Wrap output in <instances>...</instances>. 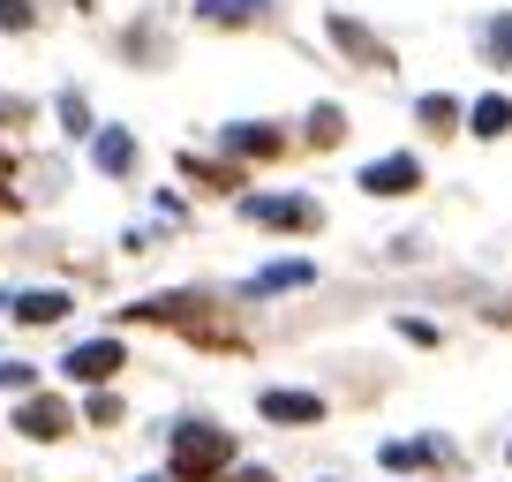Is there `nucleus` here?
I'll use <instances>...</instances> for the list:
<instances>
[{
  "instance_id": "obj_1",
  "label": "nucleus",
  "mask_w": 512,
  "mask_h": 482,
  "mask_svg": "<svg viewBox=\"0 0 512 482\" xmlns=\"http://www.w3.org/2000/svg\"><path fill=\"white\" fill-rule=\"evenodd\" d=\"M226 467H234V437L211 430V422H181L174 445H166V475L174 482H211V475H226Z\"/></svg>"
},
{
  "instance_id": "obj_2",
  "label": "nucleus",
  "mask_w": 512,
  "mask_h": 482,
  "mask_svg": "<svg viewBox=\"0 0 512 482\" xmlns=\"http://www.w3.org/2000/svg\"><path fill=\"white\" fill-rule=\"evenodd\" d=\"M128 354H121V339H83V347H68V362L61 370L76 377V385H106L113 370H121Z\"/></svg>"
},
{
  "instance_id": "obj_3",
  "label": "nucleus",
  "mask_w": 512,
  "mask_h": 482,
  "mask_svg": "<svg viewBox=\"0 0 512 482\" xmlns=\"http://www.w3.org/2000/svg\"><path fill=\"white\" fill-rule=\"evenodd\" d=\"M249 211L256 226H287V234H309V226H317V204H309V196H249Z\"/></svg>"
},
{
  "instance_id": "obj_4",
  "label": "nucleus",
  "mask_w": 512,
  "mask_h": 482,
  "mask_svg": "<svg viewBox=\"0 0 512 482\" xmlns=\"http://www.w3.org/2000/svg\"><path fill=\"white\" fill-rule=\"evenodd\" d=\"M324 31H332V46H339V53H354L362 68H392V46H384V38L369 31V23H354V16H332Z\"/></svg>"
},
{
  "instance_id": "obj_5",
  "label": "nucleus",
  "mask_w": 512,
  "mask_h": 482,
  "mask_svg": "<svg viewBox=\"0 0 512 482\" xmlns=\"http://www.w3.org/2000/svg\"><path fill=\"white\" fill-rule=\"evenodd\" d=\"M68 422H76V415H68V400H46V392H31V400L16 407V430H23V437H38V445L68 437Z\"/></svg>"
},
{
  "instance_id": "obj_6",
  "label": "nucleus",
  "mask_w": 512,
  "mask_h": 482,
  "mask_svg": "<svg viewBox=\"0 0 512 482\" xmlns=\"http://www.w3.org/2000/svg\"><path fill=\"white\" fill-rule=\"evenodd\" d=\"M362 189H369V196H407V189H422V166L407 159V151H392V159H369V166H362Z\"/></svg>"
},
{
  "instance_id": "obj_7",
  "label": "nucleus",
  "mask_w": 512,
  "mask_h": 482,
  "mask_svg": "<svg viewBox=\"0 0 512 482\" xmlns=\"http://www.w3.org/2000/svg\"><path fill=\"white\" fill-rule=\"evenodd\" d=\"M219 144L234 151V159H272V151H287V136H279V129H264V121H234V129H226Z\"/></svg>"
},
{
  "instance_id": "obj_8",
  "label": "nucleus",
  "mask_w": 512,
  "mask_h": 482,
  "mask_svg": "<svg viewBox=\"0 0 512 482\" xmlns=\"http://www.w3.org/2000/svg\"><path fill=\"white\" fill-rule=\"evenodd\" d=\"M264 16H272V0H196V23H219V31H241Z\"/></svg>"
},
{
  "instance_id": "obj_9",
  "label": "nucleus",
  "mask_w": 512,
  "mask_h": 482,
  "mask_svg": "<svg viewBox=\"0 0 512 482\" xmlns=\"http://www.w3.org/2000/svg\"><path fill=\"white\" fill-rule=\"evenodd\" d=\"M196 294H151V302H128L121 317H136V324H181V317H196Z\"/></svg>"
},
{
  "instance_id": "obj_10",
  "label": "nucleus",
  "mask_w": 512,
  "mask_h": 482,
  "mask_svg": "<svg viewBox=\"0 0 512 482\" xmlns=\"http://www.w3.org/2000/svg\"><path fill=\"white\" fill-rule=\"evenodd\" d=\"M264 422H324V400L317 392H264Z\"/></svg>"
},
{
  "instance_id": "obj_11",
  "label": "nucleus",
  "mask_w": 512,
  "mask_h": 482,
  "mask_svg": "<svg viewBox=\"0 0 512 482\" xmlns=\"http://www.w3.org/2000/svg\"><path fill=\"white\" fill-rule=\"evenodd\" d=\"M8 309H16L23 324H61V317H68V309H76V302H68L61 287H31V294H16V302H8Z\"/></svg>"
},
{
  "instance_id": "obj_12",
  "label": "nucleus",
  "mask_w": 512,
  "mask_h": 482,
  "mask_svg": "<svg viewBox=\"0 0 512 482\" xmlns=\"http://www.w3.org/2000/svg\"><path fill=\"white\" fill-rule=\"evenodd\" d=\"M467 129H475L482 144H497V136L512 129V98H497V91H490V98H475V106H467Z\"/></svg>"
},
{
  "instance_id": "obj_13",
  "label": "nucleus",
  "mask_w": 512,
  "mask_h": 482,
  "mask_svg": "<svg viewBox=\"0 0 512 482\" xmlns=\"http://www.w3.org/2000/svg\"><path fill=\"white\" fill-rule=\"evenodd\" d=\"M91 159H98V174H128V166H136V136L128 129H106L91 144Z\"/></svg>"
},
{
  "instance_id": "obj_14",
  "label": "nucleus",
  "mask_w": 512,
  "mask_h": 482,
  "mask_svg": "<svg viewBox=\"0 0 512 482\" xmlns=\"http://www.w3.org/2000/svg\"><path fill=\"white\" fill-rule=\"evenodd\" d=\"M309 279H317L309 264H272V272L249 279V294H287V287H309Z\"/></svg>"
},
{
  "instance_id": "obj_15",
  "label": "nucleus",
  "mask_w": 512,
  "mask_h": 482,
  "mask_svg": "<svg viewBox=\"0 0 512 482\" xmlns=\"http://www.w3.org/2000/svg\"><path fill=\"white\" fill-rule=\"evenodd\" d=\"M422 121H430V129H460L467 106H460V98H445V91H430V98H422Z\"/></svg>"
},
{
  "instance_id": "obj_16",
  "label": "nucleus",
  "mask_w": 512,
  "mask_h": 482,
  "mask_svg": "<svg viewBox=\"0 0 512 482\" xmlns=\"http://www.w3.org/2000/svg\"><path fill=\"white\" fill-rule=\"evenodd\" d=\"M445 460V445H384V467H430Z\"/></svg>"
},
{
  "instance_id": "obj_17",
  "label": "nucleus",
  "mask_w": 512,
  "mask_h": 482,
  "mask_svg": "<svg viewBox=\"0 0 512 482\" xmlns=\"http://www.w3.org/2000/svg\"><path fill=\"white\" fill-rule=\"evenodd\" d=\"M339 136H347L339 106H317V113H309V144H339Z\"/></svg>"
},
{
  "instance_id": "obj_18",
  "label": "nucleus",
  "mask_w": 512,
  "mask_h": 482,
  "mask_svg": "<svg viewBox=\"0 0 512 482\" xmlns=\"http://www.w3.org/2000/svg\"><path fill=\"white\" fill-rule=\"evenodd\" d=\"M181 174H196V181H219V189H241V174H234V166H211V159H196V151L181 159Z\"/></svg>"
},
{
  "instance_id": "obj_19",
  "label": "nucleus",
  "mask_w": 512,
  "mask_h": 482,
  "mask_svg": "<svg viewBox=\"0 0 512 482\" xmlns=\"http://www.w3.org/2000/svg\"><path fill=\"white\" fill-rule=\"evenodd\" d=\"M482 46H490V61H497V68H512V16H497L490 31H482Z\"/></svg>"
},
{
  "instance_id": "obj_20",
  "label": "nucleus",
  "mask_w": 512,
  "mask_h": 482,
  "mask_svg": "<svg viewBox=\"0 0 512 482\" xmlns=\"http://www.w3.org/2000/svg\"><path fill=\"white\" fill-rule=\"evenodd\" d=\"M0 31H31V0H0Z\"/></svg>"
},
{
  "instance_id": "obj_21",
  "label": "nucleus",
  "mask_w": 512,
  "mask_h": 482,
  "mask_svg": "<svg viewBox=\"0 0 512 482\" xmlns=\"http://www.w3.org/2000/svg\"><path fill=\"white\" fill-rule=\"evenodd\" d=\"M0 392H31V362H0Z\"/></svg>"
},
{
  "instance_id": "obj_22",
  "label": "nucleus",
  "mask_w": 512,
  "mask_h": 482,
  "mask_svg": "<svg viewBox=\"0 0 512 482\" xmlns=\"http://www.w3.org/2000/svg\"><path fill=\"white\" fill-rule=\"evenodd\" d=\"M61 121H68V129H76V136H83V129H91V106H83V98H76V91H68V98H61Z\"/></svg>"
},
{
  "instance_id": "obj_23",
  "label": "nucleus",
  "mask_w": 512,
  "mask_h": 482,
  "mask_svg": "<svg viewBox=\"0 0 512 482\" xmlns=\"http://www.w3.org/2000/svg\"><path fill=\"white\" fill-rule=\"evenodd\" d=\"M226 482H272V475H264V467H234Z\"/></svg>"
},
{
  "instance_id": "obj_24",
  "label": "nucleus",
  "mask_w": 512,
  "mask_h": 482,
  "mask_svg": "<svg viewBox=\"0 0 512 482\" xmlns=\"http://www.w3.org/2000/svg\"><path fill=\"white\" fill-rule=\"evenodd\" d=\"M0 309H8V294H0Z\"/></svg>"
},
{
  "instance_id": "obj_25",
  "label": "nucleus",
  "mask_w": 512,
  "mask_h": 482,
  "mask_svg": "<svg viewBox=\"0 0 512 482\" xmlns=\"http://www.w3.org/2000/svg\"><path fill=\"white\" fill-rule=\"evenodd\" d=\"M151 482H159V475H151Z\"/></svg>"
}]
</instances>
